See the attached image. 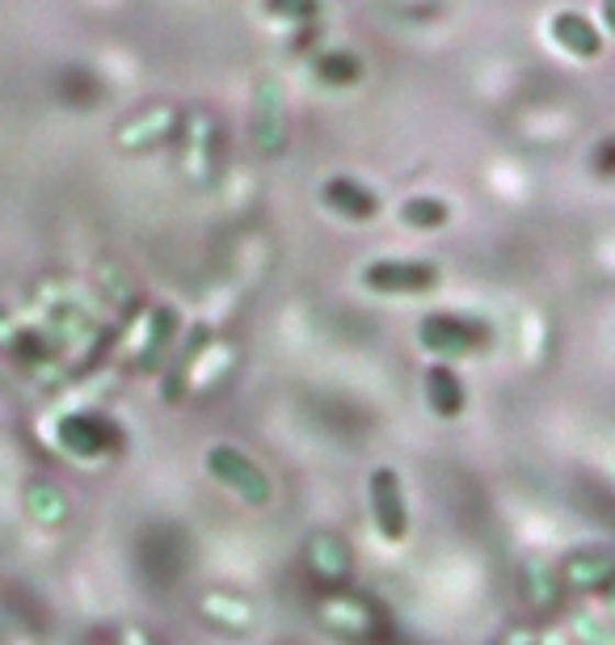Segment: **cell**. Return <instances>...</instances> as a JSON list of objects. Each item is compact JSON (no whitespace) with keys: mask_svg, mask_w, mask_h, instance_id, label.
Returning a JSON list of instances; mask_svg holds the SVG:
<instances>
[{"mask_svg":"<svg viewBox=\"0 0 615 645\" xmlns=\"http://www.w3.org/2000/svg\"><path fill=\"white\" fill-rule=\"evenodd\" d=\"M206 468H211V477H220L232 493H241L245 502H254V507H266L270 502V481H266V472L245 456V452H236V447H211L206 452Z\"/></svg>","mask_w":615,"mask_h":645,"instance_id":"6da1fadb","label":"cell"},{"mask_svg":"<svg viewBox=\"0 0 615 645\" xmlns=\"http://www.w3.org/2000/svg\"><path fill=\"white\" fill-rule=\"evenodd\" d=\"M371 515L376 527L384 532V541H405L410 532V515H405V498H401V481L392 468H376L371 472Z\"/></svg>","mask_w":615,"mask_h":645,"instance_id":"7a4b0ae2","label":"cell"},{"mask_svg":"<svg viewBox=\"0 0 615 645\" xmlns=\"http://www.w3.org/2000/svg\"><path fill=\"white\" fill-rule=\"evenodd\" d=\"M422 346L435 351V355H463L472 346L485 342V325L477 321H463V316H447V312H435L422 321Z\"/></svg>","mask_w":615,"mask_h":645,"instance_id":"3957f363","label":"cell"},{"mask_svg":"<svg viewBox=\"0 0 615 645\" xmlns=\"http://www.w3.org/2000/svg\"><path fill=\"white\" fill-rule=\"evenodd\" d=\"M362 283L371 291H384V296H410V291L435 287L438 275L435 266H426V262H380V266L362 270Z\"/></svg>","mask_w":615,"mask_h":645,"instance_id":"277c9868","label":"cell"},{"mask_svg":"<svg viewBox=\"0 0 615 645\" xmlns=\"http://www.w3.org/2000/svg\"><path fill=\"white\" fill-rule=\"evenodd\" d=\"M325 203L334 207V211H342L346 220H371V215H376V207H380V199H376L362 181L334 178V181H325Z\"/></svg>","mask_w":615,"mask_h":645,"instance_id":"5b68a950","label":"cell"},{"mask_svg":"<svg viewBox=\"0 0 615 645\" xmlns=\"http://www.w3.org/2000/svg\"><path fill=\"white\" fill-rule=\"evenodd\" d=\"M426 397H431V410H435L438 418H456V413L463 410V385H460V376H456L451 367L435 363V367L426 371Z\"/></svg>","mask_w":615,"mask_h":645,"instance_id":"8992f818","label":"cell"},{"mask_svg":"<svg viewBox=\"0 0 615 645\" xmlns=\"http://www.w3.org/2000/svg\"><path fill=\"white\" fill-rule=\"evenodd\" d=\"M552 34H557V43H561L564 52H573V55L599 52V34H594V26H590L586 18H578V13H561V18L552 22Z\"/></svg>","mask_w":615,"mask_h":645,"instance_id":"52a82bcc","label":"cell"},{"mask_svg":"<svg viewBox=\"0 0 615 645\" xmlns=\"http://www.w3.org/2000/svg\"><path fill=\"white\" fill-rule=\"evenodd\" d=\"M59 440H64L68 452H80V456H93V452H102L105 447L102 422H93V418H68V422L59 426Z\"/></svg>","mask_w":615,"mask_h":645,"instance_id":"ba28073f","label":"cell"},{"mask_svg":"<svg viewBox=\"0 0 615 645\" xmlns=\"http://www.w3.org/2000/svg\"><path fill=\"white\" fill-rule=\"evenodd\" d=\"M401 220L413 224V229H422V233H435V229H443V220H447V207L435 203V199H413V203L401 207Z\"/></svg>","mask_w":615,"mask_h":645,"instance_id":"9c48e42d","label":"cell"},{"mask_svg":"<svg viewBox=\"0 0 615 645\" xmlns=\"http://www.w3.org/2000/svg\"><path fill=\"white\" fill-rule=\"evenodd\" d=\"M316 73L325 80H334V85H342V80L359 77V64H355V55H325V59L316 64Z\"/></svg>","mask_w":615,"mask_h":645,"instance_id":"30bf717a","label":"cell"},{"mask_svg":"<svg viewBox=\"0 0 615 645\" xmlns=\"http://www.w3.org/2000/svg\"><path fill=\"white\" fill-rule=\"evenodd\" d=\"M270 13H312L316 0H266Z\"/></svg>","mask_w":615,"mask_h":645,"instance_id":"8fae6325","label":"cell"},{"mask_svg":"<svg viewBox=\"0 0 615 645\" xmlns=\"http://www.w3.org/2000/svg\"><path fill=\"white\" fill-rule=\"evenodd\" d=\"M599 169H603V174L612 169V144H603V148H599Z\"/></svg>","mask_w":615,"mask_h":645,"instance_id":"7c38bea8","label":"cell"}]
</instances>
